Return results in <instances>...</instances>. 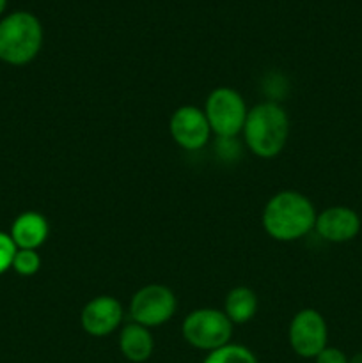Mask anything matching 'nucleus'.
<instances>
[{
    "label": "nucleus",
    "mask_w": 362,
    "mask_h": 363,
    "mask_svg": "<svg viewBox=\"0 0 362 363\" xmlns=\"http://www.w3.org/2000/svg\"><path fill=\"white\" fill-rule=\"evenodd\" d=\"M258 312V296L252 289L238 286L227 293L224 301V314L233 325H245Z\"/></svg>",
    "instance_id": "obj_13"
},
{
    "label": "nucleus",
    "mask_w": 362,
    "mask_h": 363,
    "mask_svg": "<svg viewBox=\"0 0 362 363\" xmlns=\"http://www.w3.org/2000/svg\"><path fill=\"white\" fill-rule=\"evenodd\" d=\"M48 220L38 211H25L11 225V238L18 250H38L48 240Z\"/></svg>",
    "instance_id": "obj_11"
},
{
    "label": "nucleus",
    "mask_w": 362,
    "mask_h": 363,
    "mask_svg": "<svg viewBox=\"0 0 362 363\" xmlns=\"http://www.w3.org/2000/svg\"><path fill=\"white\" fill-rule=\"evenodd\" d=\"M361 216L348 206H332L316 215L314 230L329 243H348L361 233Z\"/></svg>",
    "instance_id": "obj_10"
},
{
    "label": "nucleus",
    "mask_w": 362,
    "mask_h": 363,
    "mask_svg": "<svg viewBox=\"0 0 362 363\" xmlns=\"http://www.w3.org/2000/svg\"><path fill=\"white\" fill-rule=\"evenodd\" d=\"M212 133L219 138H236L243 131L248 108L238 91L231 87H219L209 92L204 105Z\"/></svg>",
    "instance_id": "obj_5"
},
{
    "label": "nucleus",
    "mask_w": 362,
    "mask_h": 363,
    "mask_svg": "<svg viewBox=\"0 0 362 363\" xmlns=\"http://www.w3.org/2000/svg\"><path fill=\"white\" fill-rule=\"evenodd\" d=\"M41 268V257L38 250H18L14 255L13 269L21 277H32Z\"/></svg>",
    "instance_id": "obj_15"
},
{
    "label": "nucleus",
    "mask_w": 362,
    "mask_h": 363,
    "mask_svg": "<svg viewBox=\"0 0 362 363\" xmlns=\"http://www.w3.org/2000/svg\"><path fill=\"white\" fill-rule=\"evenodd\" d=\"M348 363H362V353H355L353 357L348 358Z\"/></svg>",
    "instance_id": "obj_19"
},
{
    "label": "nucleus",
    "mask_w": 362,
    "mask_h": 363,
    "mask_svg": "<svg viewBox=\"0 0 362 363\" xmlns=\"http://www.w3.org/2000/svg\"><path fill=\"white\" fill-rule=\"evenodd\" d=\"M18 247L14 245L11 234L0 233V275L13 268L14 255H16Z\"/></svg>",
    "instance_id": "obj_16"
},
{
    "label": "nucleus",
    "mask_w": 362,
    "mask_h": 363,
    "mask_svg": "<svg viewBox=\"0 0 362 363\" xmlns=\"http://www.w3.org/2000/svg\"><path fill=\"white\" fill-rule=\"evenodd\" d=\"M287 340L295 354L300 358H316L325 350L329 340L325 318L314 308H302L291 319Z\"/></svg>",
    "instance_id": "obj_7"
},
{
    "label": "nucleus",
    "mask_w": 362,
    "mask_h": 363,
    "mask_svg": "<svg viewBox=\"0 0 362 363\" xmlns=\"http://www.w3.org/2000/svg\"><path fill=\"white\" fill-rule=\"evenodd\" d=\"M314 204L300 191L284 190L273 195L263 209V229L277 241H295L314 230Z\"/></svg>",
    "instance_id": "obj_1"
},
{
    "label": "nucleus",
    "mask_w": 362,
    "mask_h": 363,
    "mask_svg": "<svg viewBox=\"0 0 362 363\" xmlns=\"http://www.w3.org/2000/svg\"><path fill=\"white\" fill-rule=\"evenodd\" d=\"M176 294L162 284H149L141 287L130 301V315L133 323L149 330L170 321L176 314Z\"/></svg>",
    "instance_id": "obj_6"
},
{
    "label": "nucleus",
    "mask_w": 362,
    "mask_h": 363,
    "mask_svg": "<svg viewBox=\"0 0 362 363\" xmlns=\"http://www.w3.org/2000/svg\"><path fill=\"white\" fill-rule=\"evenodd\" d=\"M155 350V340L146 326L131 321L119 333V351L128 362L144 363L151 358Z\"/></svg>",
    "instance_id": "obj_12"
},
{
    "label": "nucleus",
    "mask_w": 362,
    "mask_h": 363,
    "mask_svg": "<svg viewBox=\"0 0 362 363\" xmlns=\"http://www.w3.org/2000/svg\"><path fill=\"white\" fill-rule=\"evenodd\" d=\"M43 25L27 11H16L0 20V60L25 66L41 52Z\"/></svg>",
    "instance_id": "obj_3"
},
{
    "label": "nucleus",
    "mask_w": 362,
    "mask_h": 363,
    "mask_svg": "<svg viewBox=\"0 0 362 363\" xmlns=\"http://www.w3.org/2000/svg\"><path fill=\"white\" fill-rule=\"evenodd\" d=\"M169 131L172 140L185 151H201L212 137V128L204 116V110L185 105L174 110L170 116Z\"/></svg>",
    "instance_id": "obj_8"
},
{
    "label": "nucleus",
    "mask_w": 362,
    "mask_h": 363,
    "mask_svg": "<svg viewBox=\"0 0 362 363\" xmlns=\"http://www.w3.org/2000/svg\"><path fill=\"white\" fill-rule=\"evenodd\" d=\"M233 323L219 308H197L181 325L183 339L201 351H215L231 342Z\"/></svg>",
    "instance_id": "obj_4"
},
{
    "label": "nucleus",
    "mask_w": 362,
    "mask_h": 363,
    "mask_svg": "<svg viewBox=\"0 0 362 363\" xmlns=\"http://www.w3.org/2000/svg\"><path fill=\"white\" fill-rule=\"evenodd\" d=\"M316 363H348V357L344 354V351H341L339 347L327 346L318 357L314 358Z\"/></svg>",
    "instance_id": "obj_18"
},
{
    "label": "nucleus",
    "mask_w": 362,
    "mask_h": 363,
    "mask_svg": "<svg viewBox=\"0 0 362 363\" xmlns=\"http://www.w3.org/2000/svg\"><path fill=\"white\" fill-rule=\"evenodd\" d=\"M123 305L117 298L102 296L92 298L85 303L80 314V325L91 337H106L116 332L123 323Z\"/></svg>",
    "instance_id": "obj_9"
},
{
    "label": "nucleus",
    "mask_w": 362,
    "mask_h": 363,
    "mask_svg": "<svg viewBox=\"0 0 362 363\" xmlns=\"http://www.w3.org/2000/svg\"><path fill=\"white\" fill-rule=\"evenodd\" d=\"M202 363H258V358L248 347L229 342L219 350L209 351Z\"/></svg>",
    "instance_id": "obj_14"
},
{
    "label": "nucleus",
    "mask_w": 362,
    "mask_h": 363,
    "mask_svg": "<svg viewBox=\"0 0 362 363\" xmlns=\"http://www.w3.org/2000/svg\"><path fill=\"white\" fill-rule=\"evenodd\" d=\"M241 133L252 155L272 160L279 156L286 145L290 137V117L277 101H263L248 110Z\"/></svg>",
    "instance_id": "obj_2"
},
{
    "label": "nucleus",
    "mask_w": 362,
    "mask_h": 363,
    "mask_svg": "<svg viewBox=\"0 0 362 363\" xmlns=\"http://www.w3.org/2000/svg\"><path fill=\"white\" fill-rule=\"evenodd\" d=\"M240 152L236 138H219L216 140V155L224 156V160H234Z\"/></svg>",
    "instance_id": "obj_17"
},
{
    "label": "nucleus",
    "mask_w": 362,
    "mask_h": 363,
    "mask_svg": "<svg viewBox=\"0 0 362 363\" xmlns=\"http://www.w3.org/2000/svg\"><path fill=\"white\" fill-rule=\"evenodd\" d=\"M6 6H7V0H0V14L6 11Z\"/></svg>",
    "instance_id": "obj_20"
}]
</instances>
